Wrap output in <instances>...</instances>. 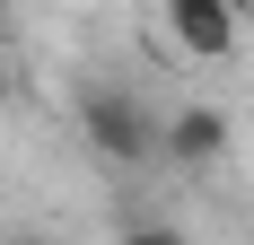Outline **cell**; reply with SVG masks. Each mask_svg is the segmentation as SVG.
I'll return each instance as SVG.
<instances>
[{
    "label": "cell",
    "mask_w": 254,
    "mask_h": 245,
    "mask_svg": "<svg viewBox=\"0 0 254 245\" xmlns=\"http://www.w3.org/2000/svg\"><path fill=\"white\" fill-rule=\"evenodd\" d=\"M79 131H88V149H97L105 167H149L158 158V114L131 88H114V79L79 97Z\"/></svg>",
    "instance_id": "6da1fadb"
},
{
    "label": "cell",
    "mask_w": 254,
    "mask_h": 245,
    "mask_svg": "<svg viewBox=\"0 0 254 245\" xmlns=\"http://www.w3.org/2000/svg\"><path fill=\"white\" fill-rule=\"evenodd\" d=\"M167 35H176L193 61H228L237 35H246V9H237V0H167Z\"/></svg>",
    "instance_id": "7a4b0ae2"
},
{
    "label": "cell",
    "mask_w": 254,
    "mask_h": 245,
    "mask_svg": "<svg viewBox=\"0 0 254 245\" xmlns=\"http://www.w3.org/2000/svg\"><path fill=\"white\" fill-rule=\"evenodd\" d=\"M158 149H167V158H176V167H219V158H228V114H219V105H176V114L158 122Z\"/></svg>",
    "instance_id": "3957f363"
},
{
    "label": "cell",
    "mask_w": 254,
    "mask_h": 245,
    "mask_svg": "<svg viewBox=\"0 0 254 245\" xmlns=\"http://www.w3.org/2000/svg\"><path fill=\"white\" fill-rule=\"evenodd\" d=\"M114 245H184V228H167V219H131Z\"/></svg>",
    "instance_id": "277c9868"
},
{
    "label": "cell",
    "mask_w": 254,
    "mask_h": 245,
    "mask_svg": "<svg viewBox=\"0 0 254 245\" xmlns=\"http://www.w3.org/2000/svg\"><path fill=\"white\" fill-rule=\"evenodd\" d=\"M9 245H44V237H9Z\"/></svg>",
    "instance_id": "5b68a950"
},
{
    "label": "cell",
    "mask_w": 254,
    "mask_h": 245,
    "mask_svg": "<svg viewBox=\"0 0 254 245\" xmlns=\"http://www.w3.org/2000/svg\"><path fill=\"white\" fill-rule=\"evenodd\" d=\"M0 26H9V0H0Z\"/></svg>",
    "instance_id": "8992f818"
},
{
    "label": "cell",
    "mask_w": 254,
    "mask_h": 245,
    "mask_svg": "<svg viewBox=\"0 0 254 245\" xmlns=\"http://www.w3.org/2000/svg\"><path fill=\"white\" fill-rule=\"evenodd\" d=\"M0 88H9V79H0Z\"/></svg>",
    "instance_id": "52a82bcc"
}]
</instances>
